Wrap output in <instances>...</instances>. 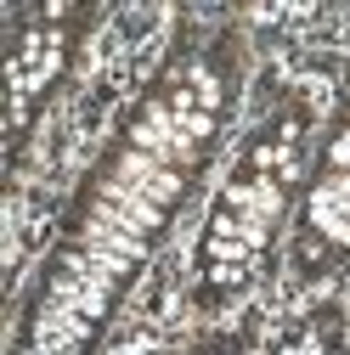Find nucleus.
<instances>
[{
    "instance_id": "nucleus-1",
    "label": "nucleus",
    "mask_w": 350,
    "mask_h": 355,
    "mask_svg": "<svg viewBox=\"0 0 350 355\" xmlns=\"http://www.w3.org/2000/svg\"><path fill=\"white\" fill-rule=\"evenodd\" d=\"M243 91V28L203 12L130 102L62 220L12 333V355H97L124 293L198 192Z\"/></svg>"
},
{
    "instance_id": "nucleus-2",
    "label": "nucleus",
    "mask_w": 350,
    "mask_h": 355,
    "mask_svg": "<svg viewBox=\"0 0 350 355\" xmlns=\"http://www.w3.org/2000/svg\"><path fill=\"white\" fill-rule=\"evenodd\" d=\"M311 130H317L311 96L277 91V102L243 136L238 164L226 187L215 192L192 248V299L203 310L243 299L260 282L266 259L277 254L283 226H294L305 181H311Z\"/></svg>"
},
{
    "instance_id": "nucleus-3",
    "label": "nucleus",
    "mask_w": 350,
    "mask_h": 355,
    "mask_svg": "<svg viewBox=\"0 0 350 355\" xmlns=\"http://www.w3.org/2000/svg\"><path fill=\"white\" fill-rule=\"evenodd\" d=\"M288 265L299 282H317L350 265V102L333 113L311 158V181H305L299 214L288 226Z\"/></svg>"
},
{
    "instance_id": "nucleus-4",
    "label": "nucleus",
    "mask_w": 350,
    "mask_h": 355,
    "mask_svg": "<svg viewBox=\"0 0 350 355\" xmlns=\"http://www.w3.org/2000/svg\"><path fill=\"white\" fill-rule=\"evenodd\" d=\"M91 23L85 6H34L12 17V57H6V79H12V153H23L34 119L46 113L51 91L68 79L79 34Z\"/></svg>"
},
{
    "instance_id": "nucleus-5",
    "label": "nucleus",
    "mask_w": 350,
    "mask_h": 355,
    "mask_svg": "<svg viewBox=\"0 0 350 355\" xmlns=\"http://www.w3.org/2000/svg\"><path fill=\"white\" fill-rule=\"evenodd\" d=\"M266 355H344V310L339 304H317L266 349Z\"/></svg>"
},
{
    "instance_id": "nucleus-6",
    "label": "nucleus",
    "mask_w": 350,
    "mask_h": 355,
    "mask_svg": "<svg viewBox=\"0 0 350 355\" xmlns=\"http://www.w3.org/2000/svg\"><path fill=\"white\" fill-rule=\"evenodd\" d=\"M192 355H243V333H221V338H203Z\"/></svg>"
}]
</instances>
